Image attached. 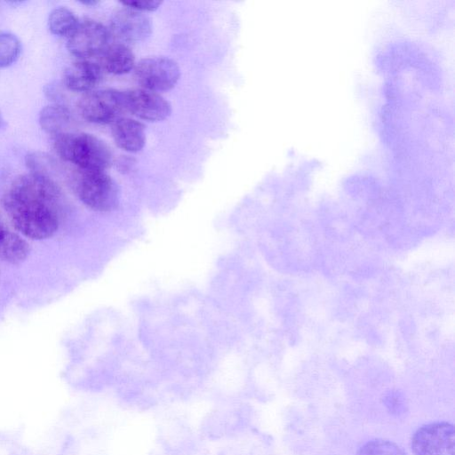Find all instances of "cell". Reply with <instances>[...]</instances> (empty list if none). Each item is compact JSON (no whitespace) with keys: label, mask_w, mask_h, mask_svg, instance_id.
<instances>
[{"label":"cell","mask_w":455,"mask_h":455,"mask_svg":"<svg viewBox=\"0 0 455 455\" xmlns=\"http://www.w3.org/2000/svg\"><path fill=\"white\" fill-rule=\"evenodd\" d=\"M3 205L19 232L28 238L42 240L57 232L64 198L50 176L31 172L12 181L3 197Z\"/></svg>","instance_id":"cell-1"},{"label":"cell","mask_w":455,"mask_h":455,"mask_svg":"<svg viewBox=\"0 0 455 455\" xmlns=\"http://www.w3.org/2000/svg\"><path fill=\"white\" fill-rule=\"evenodd\" d=\"M54 148L62 160L78 171L105 172L113 161L108 146L89 133H62L55 137Z\"/></svg>","instance_id":"cell-2"},{"label":"cell","mask_w":455,"mask_h":455,"mask_svg":"<svg viewBox=\"0 0 455 455\" xmlns=\"http://www.w3.org/2000/svg\"><path fill=\"white\" fill-rule=\"evenodd\" d=\"M74 176V190L86 206L94 211H109L118 201L116 181L105 172L78 171Z\"/></svg>","instance_id":"cell-3"},{"label":"cell","mask_w":455,"mask_h":455,"mask_svg":"<svg viewBox=\"0 0 455 455\" xmlns=\"http://www.w3.org/2000/svg\"><path fill=\"white\" fill-rule=\"evenodd\" d=\"M78 109L87 122L113 124L126 111L124 92L115 89L91 91L80 99Z\"/></svg>","instance_id":"cell-4"},{"label":"cell","mask_w":455,"mask_h":455,"mask_svg":"<svg viewBox=\"0 0 455 455\" xmlns=\"http://www.w3.org/2000/svg\"><path fill=\"white\" fill-rule=\"evenodd\" d=\"M134 76L141 88L155 92L172 89L180 77L178 64L166 57H148L135 64Z\"/></svg>","instance_id":"cell-5"},{"label":"cell","mask_w":455,"mask_h":455,"mask_svg":"<svg viewBox=\"0 0 455 455\" xmlns=\"http://www.w3.org/2000/svg\"><path fill=\"white\" fill-rule=\"evenodd\" d=\"M108 28L92 20L79 21L68 39V49L79 60H89L100 56L110 44Z\"/></svg>","instance_id":"cell-6"},{"label":"cell","mask_w":455,"mask_h":455,"mask_svg":"<svg viewBox=\"0 0 455 455\" xmlns=\"http://www.w3.org/2000/svg\"><path fill=\"white\" fill-rule=\"evenodd\" d=\"M454 427L448 422H433L419 427L411 447L415 455H454Z\"/></svg>","instance_id":"cell-7"},{"label":"cell","mask_w":455,"mask_h":455,"mask_svg":"<svg viewBox=\"0 0 455 455\" xmlns=\"http://www.w3.org/2000/svg\"><path fill=\"white\" fill-rule=\"evenodd\" d=\"M108 28L110 36L118 43L136 44L150 36L152 23L142 12L123 6L113 12Z\"/></svg>","instance_id":"cell-8"},{"label":"cell","mask_w":455,"mask_h":455,"mask_svg":"<svg viewBox=\"0 0 455 455\" xmlns=\"http://www.w3.org/2000/svg\"><path fill=\"white\" fill-rule=\"evenodd\" d=\"M126 111L140 119L159 122L172 113V106L159 93L143 88L124 92Z\"/></svg>","instance_id":"cell-9"},{"label":"cell","mask_w":455,"mask_h":455,"mask_svg":"<svg viewBox=\"0 0 455 455\" xmlns=\"http://www.w3.org/2000/svg\"><path fill=\"white\" fill-rule=\"evenodd\" d=\"M102 69L90 60L72 63L64 73L66 87L74 92H89L100 82Z\"/></svg>","instance_id":"cell-10"},{"label":"cell","mask_w":455,"mask_h":455,"mask_svg":"<svg viewBox=\"0 0 455 455\" xmlns=\"http://www.w3.org/2000/svg\"><path fill=\"white\" fill-rule=\"evenodd\" d=\"M112 137L121 149L136 153L146 144L145 125L129 117H120L112 124Z\"/></svg>","instance_id":"cell-11"},{"label":"cell","mask_w":455,"mask_h":455,"mask_svg":"<svg viewBox=\"0 0 455 455\" xmlns=\"http://www.w3.org/2000/svg\"><path fill=\"white\" fill-rule=\"evenodd\" d=\"M135 55L127 44H109L100 55L102 71L112 75H124L135 67Z\"/></svg>","instance_id":"cell-12"},{"label":"cell","mask_w":455,"mask_h":455,"mask_svg":"<svg viewBox=\"0 0 455 455\" xmlns=\"http://www.w3.org/2000/svg\"><path fill=\"white\" fill-rule=\"evenodd\" d=\"M69 110L60 104L45 106L39 113V124L42 129L55 137L65 133L70 123Z\"/></svg>","instance_id":"cell-13"},{"label":"cell","mask_w":455,"mask_h":455,"mask_svg":"<svg viewBox=\"0 0 455 455\" xmlns=\"http://www.w3.org/2000/svg\"><path fill=\"white\" fill-rule=\"evenodd\" d=\"M29 245L18 234L7 229L0 240V259L11 264H19L26 259Z\"/></svg>","instance_id":"cell-14"},{"label":"cell","mask_w":455,"mask_h":455,"mask_svg":"<svg viewBox=\"0 0 455 455\" xmlns=\"http://www.w3.org/2000/svg\"><path fill=\"white\" fill-rule=\"evenodd\" d=\"M78 22L79 20L74 12L66 7H59L52 10L48 19L51 32L60 36H69Z\"/></svg>","instance_id":"cell-15"},{"label":"cell","mask_w":455,"mask_h":455,"mask_svg":"<svg viewBox=\"0 0 455 455\" xmlns=\"http://www.w3.org/2000/svg\"><path fill=\"white\" fill-rule=\"evenodd\" d=\"M20 42L12 34L0 32V68L12 65L20 53Z\"/></svg>","instance_id":"cell-16"},{"label":"cell","mask_w":455,"mask_h":455,"mask_svg":"<svg viewBox=\"0 0 455 455\" xmlns=\"http://www.w3.org/2000/svg\"><path fill=\"white\" fill-rule=\"evenodd\" d=\"M355 455H406V453L392 441L374 439L363 444Z\"/></svg>","instance_id":"cell-17"},{"label":"cell","mask_w":455,"mask_h":455,"mask_svg":"<svg viewBox=\"0 0 455 455\" xmlns=\"http://www.w3.org/2000/svg\"><path fill=\"white\" fill-rule=\"evenodd\" d=\"M120 3L123 6L131 8L140 12H153L162 4V1L156 0H126L121 1Z\"/></svg>","instance_id":"cell-18"},{"label":"cell","mask_w":455,"mask_h":455,"mask_svg":"<svg viewBox=\"0 0 455 455\" xmlns=\"http://www.w3.org/2000/svg\"><path fill=\"white\" fill-rule=\"evenodd\" d=\"M7 231V228L4 227V223L2 222L0 219V240L4 235L5 232Z\"/></svg>","instance_id":"cell-19"},{"label":"cell","mask_w":455,"mask_h":455,"mask_svg":"<svg viewBox=\"0 0 455 455\" xmlns=\"http://www.w3.org/2000/svg\"><path fill=\"white\" fill-rule=\"evenodd\" d=\"M81 3L83 4H85V5H90V6L92 5V6H93V5L97 4L99 2L98 1H94V0H89V1H82Z\"/></svg>","instance_id":"cell-20"},{"label":"cell","mask_w":455,"mask_h":455,"mask_svg":"<svg viewBox=\"0 0 455 455\" xmlns=\"http://www.w3.org/2000/svg\"><path fill=\"white\" fill-rule=\"evenodd\" d=\"M5 126V122L1 115V112H0V129L4 128Z\"/></svg>","instance_id":"cell-21"}]
</instances>
